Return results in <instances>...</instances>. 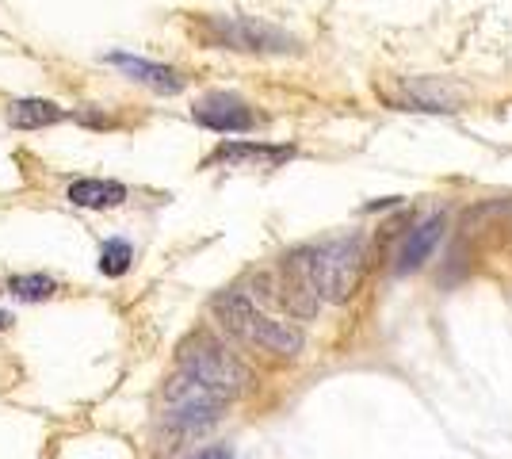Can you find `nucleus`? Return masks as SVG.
Returning <instances> with one entry per match:
<instances>
[{"instance_id": "obj_6", "label": "nucleus", "mask_w": 512, "mask_h": 459, "mask_svg": "<svg viewBox=\"0 0 512 459\" xmlns=\"http://www.w3.org/2000/svg\"><path fill=\"white\" fill-rule=\"evenodd\" d=\"M192 119L214 134H245L256 127L253 108L234 92H207L203 100H195Z\"/></svg>"}, {"instance_id": "obj_5", "label": "nucleus", "mask_w": 512, "mask_h": 459, "mask_svg": "<svg viewBox=\"0 0 512 459\" xmlns=\"http://www.w3.org/2000/svg\"><path fill=\"white\" fill-rule=\"evenodd\" d=\"M184 375H192L203 387L226 394V398H234L245 387V368L218 345H199L195 352H184Z\"/></svg>"}, {"instance_id": "obj_12", "label": "nucleus", "mask_w": 512, "mask_h": 459, "mask_svg": "<svg viewBox=\"0 0 512 459\" xmlns=\"http://www.w3.org/2000/svg\"><path fill=\"white\" fill-rule=\"evenodd\" d=\"M69 119V111L58 108L54 100H12L8 104V123L16 131H43V127H54Z\"/></svg>"}, {"instance_id": "obj_7", "label": "nucleus", "mask_w": 512, "mask_h": 459, "mask_svg": "<svg viewBox=\"0 0 512 459\" xmlns=\"http://www.w3.org/2000/svg\"><path fill=\"white\" fill-rule=\"evenodd\" d=\"M383 100H390L394 108L402 111H432V115H448V111L463 108V96L444 81L432 77H417V81H402L394 92L383 88Z\"/></svg>"}, {"instance_id": "obj_15", "label": "nucleus", "mask_w": 512, "mask_h": 459, "mask_svg": "<svg viewBox=\"0 0 512 459\" xmlns=\"http://www.w3.org/2000/svg\"><path fill=\"white\" fill-rule=\"evenodd\" d=\"M192 459H234V452L230 448H207V452H199V456Z\"/></svg>"}, {"instance_id": "obj_14", "label": "nucleus", "mask_w": 512, "mask_h": 459, "mask_svg": "<svg viewBox=\"0 0 512 459\" xmlns=\"http://www.w3.org/2000/svg\"><path fill=\"white\" fill-rule=\"evenodd\" d=\"M134 261V249H130V241L123 238H111L104 241V249H100V272L104 276H123Z\"/></svg>"}, {"instance_id": "obj_8", "label": "nucleus", "mask_w": 512, "mask_h": 459, "mask_svg": "<svg viewBox=\"0 0 512 459\" xmlns=\"http://www.w3.org/2000/svg\"><path fill=\"white\" fill-rule=\"evenodd\" d=\"M295 157V146H268V142H222L218 150L207 157V165H230V169H276L283 161Z\"/></svg>"}, {"instance_id": "obj_11", "label": "nucleus", "mask_w": 512, "mask_h": 459, "mask_svg": "<svg viewBox=\"0 0 512 459\" xmlns=\"http://www.w3.org/2000/svg\"><path fill=\"white\" fill-rule=\"evenodd\" d=\"M65 199L73 207H85V211H104V207H119L127 199V188L119 180H96V176H88V180H73Z\"/></svg>"}, {"instance_id": "obj_1", "label": "nucleus", "mask_w": 512, "mask_h": 459, "mask_svg": "<svg viewBox=\"0 0 512 459\" xmlns=\"http://www.w3.org/2000/svg\"><path fill=\"white\" fill-rule=\"evenodd\" d=\"M295 257L325 303H348L367 268V241L360 234H344V238L321 241L314 249H302Z\"/></svg>"}, {"instance_id": "obj_4", "label": "nucleus", "mask_w": 512, "mask_h": 459, "mask_svg": "<svg viewBox=\"0 0 512 459\" xmlns=\"http://www.w3.org/2000/svg\"><path fill=\"white\" fill-rule=\"evenodd\" d=\"M226 402H230L226 394L211 391L199 379L180 372V379L169 387V421L176 429H203V425H211L214 417L222 414Z\"/></svg>"}, {"instance_id": "obj_13", "label": "nucleus", "mask_w": 512, "mask_h": 459, "mask_svg": "<svg viewBox=\"0 0 512 459\" xmlns=\"http://www.w3.org/2000/svg\"><path fill=\"white\" fill-rule=\"evenodd\" d=\"M8 291H12L16 299H23V303H43V299H50V295H54V280H50V276H43V272H31V276H12V280H8Z\"/></svg>"}, {"instance_id": "obj_3", "label": "nucleus", "mask_w": 512, "mask_h": 459, "mask_svg": "<svg viewBox=\"0 0 512 459\" xmlns=\"http://www.w3.org/2000/svg\"><path fill=\"white\" fill-rule=\"evenodd\" d=\"M203 39L222 50H241V54H295L299 39L287 35L283 27L253 16H207L203 20Z\"/></svg>"}, {"instance_id": "obj_16", "label": "nucleus", "mask_w": 512, "mask_h": 459, "mask_svg": "<svg viewBox=\"0 0 512 459\" xmlns=\"http://www.w3.org/2000/svg\"><path fill=\"white\" fill-rule=\"evenodd\" d=\"M8 322H12V318H8V314H4V310H0V329H8Z\"/></svg>"}, {"instance_id": "obj_2", "label": "nucleus", "mask_w": 512, "mask_h": 459, "mask_svg": "<svg viewBox=\"0 0 512 459\" xmlns=\"http://www.w3.org/2000/svg\"><path fill=\"white\" fill-rule=\"evenodd\" d=\"M214 314L222 318V326L234 337L249 341L256 349L276 352V356H295L302 349V333L287 322H276L272 314H264L245 291H226L214 299Z\"/></svg>"}, {"instance_id": "obj_10", "label": "nucleus", "mask_w": 512, "mask_h": 459, "mask_svg": "<svg viewBox=\"0 0 512 459\" xmlns=\"http://www.w3.org/2000/svg\"><path fill=\"white\" fill-rule=\"evenodd\" d=\"M444 226H448V219H444V211H432L428 219H421L413 230L406 234V241H402V249H398V272H413V268H421V264L432 257V249L440 245V238H444Z\"/></svg>"}, {"instance_id": "obj_9", "label": "nucleus", "mask_w": 512, "mask_h": 459, "mask_svg": "<svg viewBox=\"0 0 512 459\" xmlns=\"http://www.w3.org/2000/svg\"><path fill=\"white\" fill-rule=\"evenodd\" d=\"M107 66L123 69L130 81L153 88V92H161V96L184 92V77L172 66H161V62H150V58H138V54H107Z\"/></svg>"}]
</instances>
